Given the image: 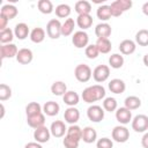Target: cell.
Instances as JSON below:
<instances>
[{
	"label": "cell",
	"mask_w": 148,
	"mask_h": 148,
	"mask_svg": "<svg viewBox=\"0 0 148 148\" xmlns=\"http://www.w3.org/2000/svg\"><path fill=\"white\" fill-rule=\"evenodd\" d=\"M64 118H65V120H66L68 124L74 125V124L80 119V112H79V110L75 109L74 106H69L67 110H65Z\"/></svg>",
	"instance_id": "5bb4252c"
},
{
	"label": "cell",
	"mask_w": 148,
	"mask_h": 148,
	"mask_svg": "<svg viewBox=\"0 0 148 148\" xmlns=\"http://www.w3.org/2000/svg\"><path fill=\"white\" fill-rule=\"evenodd\" d=\"M143 64H145V65L148 67V53H147V54L143 57Z\"/></svg>",
	"instance_id": "816d5d0a"
},
{
	"label": "cell",
	"mask_w": 148,
	"mask_h": 148,
	"mask_svg": "<svg viewBox=\"0 0 148 148\" xmlns=\"http://www.w3.org/2000/svg\"><path fill=\"white\" fill-rule=\"evenodd\" d=\"M0 14L3 15L5 17H7L8 20H13L17 15V8L13 5H5V6H2Z\"/></svg>",
	"instance_id": "484cf974"
},
{
	"label": "cell",
	"mask_w": 148,
	"mask_h": 148,
	"mask_svg": "<svg viewBox=\"0 0 148 148\" xmlns=\"http://www.w3.org/2000/svg\"><path fill=\"white\" fill-rule=\"evenodd\" d=\"M96 147L97 148H112L113 143H112V141L109 138H102V139H99L97 141Z\"/></svg>",
	"instance_id": "7bdbcfd3"
},
{
	"label": "cell",
	"mask_w": 148,
	"mask_h": 148,
	"mask_svg": "<svg viewBox=\"0 0 148 148\" xmlns=\"http://www.w3.org/2000/svg\"><path fill=\"white\" fill-rule=\"evenodd\" d=\"M87 116L90 121L92 123H99L104 118V110L98 105H91L87 110Z\"/></svg>",
	"instance_id": "8992f818"
},
{
	"label": "cell",
	"mask_w": 148,
	"mask_h": 148,
	"mask_svg": "<svg viewBox=\"0 0 148 148\" xmlns=\"http://www.w3.org/2000/svg\"><path fill=\"white\" fill-rule=\"evenodd\" d=\"M12 96V89L9 86L1 83L0 84V101H7Z\"/></svg>",
	"instance_id": "ab89813d"
},
{
	"label": "cell",
	"mask_w": 148,
	"mask_h": 148,
	"mask_svg": "<svg viewBox=\"0 0 148 148\" xmlns=\"http://www.w3.org/2000/svg\"><path fill=\"white\" fill-rule=\"evenodd\" d=\"M14 34H15V36H16L18 39L23 40V39H25V38L28 37V35H29V27H28L25 23H18V24L15 25Z\"/></svg>",
	"instance_id": "44dd1931"
},
{
	"label": "cell",
	"mask_w": 148,
	"mask_h": 148,
	"mask_svg": "<svg viewBox=\"0 0 148 148\" xmlns=\"http://www.w3.org/2000/svg\"><path fill=\"white\" fill-rule=\"evenodd\" d=\"M24 148H43V147L38 142H29V143L25 145Z\"/></svg>",
	"instance_id": "c3c4849f"
},
{
	"label": "cell",
	"mask_w": 148,
	"mask_h": 148,
	"mask_svg": "<svg viewBox=\"0 0 148 148\" xmlns=\"http://www.w3.org/2000/svg\"><path fill=\"white\" fill-rule=\"evenodd\" d=\"M96 46L98 47L99 53H109L111 51V47H112L109 38H97Z\"/></svg>",
	"instance_id": "d4e9b609"
},
{
	"label": "cell",
	"mask_w": 148,
	"mask_h": 148,
	"mask_svg": "<svg viewBox=\"0 0 148 148\" xmlns=\"http://www.w3.org/2000/svg\"><path fill=\"white\" fill-rule=\"evenodd\" d=\"M69 14H71V7L68 5L62 3V5H59L56 7V15L58 17L64 18V17L69 16Z\"/></svg>",
	"instance_id": "8d00e7d4"
},
{
	"label": "cell",
	"mask_w": 148,
	"mask_h": 148,
	"mask_svg": "<svg viewBox=\"0 0 148 148\" xmlns=\"http://www.w3.org/2000/svg\"><path fill=\"white\" fill-rule=\"evenodd\" d=\"M135 42L140 46H148V30L141 29L135 35Z\"/></svg>",
	"instance_id": "d6a6232c"
},
{
	"label": "cell",
	"mask_w": 148,
	"mask_h": 148,
	"mask_svg": "<svg viewBox=\"0 0 148 148\" xmlns=\"http://www.w3.org/2000/svg\"><path fill=\"white\" fill-rule=\"evenodd\" d=\"M88 40H89V37H88L87 32H84V31H76L72 37V43L77 49H82L84 46H88L87 45Z\"/></svg>",
	"instance_id": "ba28073f"
},
{
	"label": "cell",
	"mask_w": 148,
	"mask_h": 148,
	"mask_svg": "<svg viewBox=\"0 0 148 148\" xmlns=\"http://www.w3.org/2000/svg\"><path fill=\"white\" fill-rule=\"evenodd\" d=\"M25 113L27 117H32L38 113H42V106L37 102H31L25 106Z\"/></svg>",
	"instance_id": "f1b7e54d"
},
{
	"label": "cell",
	"mask_w": 148,
	"mask_h": 148,
	"mask_svg": "<svg viewBox=\"0 0 148 148\" xmlns=\"http://www.w3.org/2000/svg\"><path fill=\"white\" fill-rule=\"evenodd\" d=\"M109 65L112 68H116V69L123 67V65H124V57L120 56V54H117V53L110 56V58H109Z\"/></svg>",
	"instance_id": "836d02e7"
},
{
	"label": "cell",
	"mask_w": 148,
	"mask_h": 148,
	"mask_svg": "<svg viewBox=\"0 0 148 148\" xmlns=\"http://www.w3.org/2000/svg\"><path fill=\"white\" fill-rule=\"evenodd\" d=\"M92 76H94V80L96 82H98V83L106 81L108 77L110 76V68H109V66H106V65H98L94 69Z\"/></svg>",
	"instance_id": "5b68a950"
},
{
	"label": "cell",
	"mask_w": 148,
	"mask_h": 148,
	"mask_svg": "<svg viewBox=\"0 0 148 148\" xmlns=\"http://www.w3.org/2000/svg\"><path fill=\"white\" fill-rule=\"evenodd\" d=\"M103 108L108 112H113L117 109V101L113 97H108L103 102Z\"/></svg>",
	"instance_id": "f35d334b"
},
{
	"label": "cell",
	"mask_w": 148,
	"mask_h": 148,
	"mask_svg": "<svg viewBox=\"0 0 148 148\" xmlns=\"http://www.w3.org/2000/svg\"><path fill=\"white\" fill-rule=\"evenodd\" d=\"M110 10H111V15L112 16H120L124 12H123V9L120 8V6H119V3H118V1L116 0V1H113L111 5H110Z\"/></svg>",
	"instance_id": "b9f144b4"
},
{
	"label": "cell",
	"mask_w": 148,
	"mask_h": 148,
	"mask_svg": "<svg viewBox=\"0 0 148 148\" xmlns=\"http://www.w3.org/2000/svg\"><path fill=\"white\" fill-rule=\"evenodd\" d=\"M91 68L86 64H80L74 69V75L79 82H88L91 77Z\"/></svg>",
	"instance_id": "7a4b0ae2"
},
{
	"label": "cell",
	"mask_w": 148,
	"mask_h": 148,
	"mask_svg": "<svg viewBox=\"0 0 148 148\" xmlns=\"http://www.w3.org/2000/svg\"><path fill=\"white\" fill-rule=\"evenodd\" d=\"M17 47L15 44H5L0 46V60L2 61L5 58H13L17 56Z\"/></svg>",
	"instance_id": "9c48e42d"
},
{
	"label": "cell",
	"mask_w": 148,
	"mask_h": 148,
	"mask_svg": "<svg viewBox=\"0 0 148 148\" xmlns=\"http://www.w3.org/2000/svg\"><path fill=\"white\" fill-rule=\"evenodd\" d=\"M112 139L116 142L124 143V142H126L130 139V132L124 126H116L112 130Z\"/></svg>",
	"instance_id": "52a82bcc"
},
{
	"label": "cell",
	"mask_w": 148,
	"mask_h": 148,
	"mask_svg": "<svg viewBox=\"0 0 148 148\" xmlns=\"http://www.w3.org/2000/svg\"><path fill=\"white\" fill-rule=\"evenodd\" d=\"M13 38H14V34H13L12 29L6 28L5 30L0 31V42H1L3 45L7 44V43L10 44V42L13 40Z\"/></svg>",
	"instance_id": "74e56055"
},
{
	"label": "cell",
	"mask_w": 148,
	"mask_h": 148,
	"mask_svg": "<svg viewBox=\"0 0 148 148\" xmlns=\"http://www.w3.org/2000/svg\"><path fill=\"white\" fill-rule=\"evenodd\" d=\"M97 139V133L95 131V128L90 127V126H87L82 130V138L81 140H83V142L86 143H92L95 142Z\"/></svg>",
	"instance_id": "9a60e30c"
},
{
	"label": "cell",
	"mask_w": 148,
	"mask_h": 148,
	"mask_svg": "<svg viewBox=\"0 0 148 148\" xmlns=\"http://www.w3.org/2000/svg\"><path fill=\"white\" fill-rule=\"evenodd\" d=\"M141 145H142L143 148H148V132L142 136V139H141Z\"/></svg>",
	"instance_id": "7dc6e473"
},
{
	"label": "cell",
	"mask_w": 148,
	"mask_h": 148,
	"mask_svg": "<svg viewBox=\"0 0 148 148\" xmlns=\"http://www.w3.org/2000/svg\"><path fill=\"white\" fill-rule=\"evenodd\" d=\"M109 89L113 94H123L126 89L125 82L120 79H113L109 82Z\"/></svg>",
	"instance_id": "2e32d148"
},
{
	"label": "cell",
	"mask_w": 148,
	"mask_h": 148,
	"mask_svg": "<svg viewBox=\"0 0 148 148\" xmlns=\"http://www.w3.org/2000/svg\"><path fill=\"white\" fill-rule=\"evenodd\" d=\"M135 43L131 39H124L120 44H119V50L125 56H128V54H132L134 51H135Z\"/></svg>",
	"instance_id": "ffe728a7"
},
{
	"label": "cell",
	"mask_w": 148,
	"mask_h": 148,
	"mask_svg": "<svg viewBox=\"0 0 148 148\" xmlns=\"http://www.w3.org/2000/svg\"><path fill=\"white\" fill-rule=\"evenodd\" d=\"M67 131L66 126H65V123L61 121V120H56L51 124V127H50V132L53 136L56 138H61L65 135V132Z\"/></svg>",
	"instance_id": "8fae6325"
},
{
	"label": "cell",
	"mask_w": 148,
	"mask_h": 148,
	"mask_svg": "<svg viewBox=\"0 0 148 148\" xmlns=\"http://www.w3.org/2000/svg\"><path fill=\"white\" fill-rule=\"evenodd\" d=\"M37 6L39 12L43 14H51L53 12V5L50 0H39Z\"/></svg>",
	"instance_id": "e575fe53"
},
{
	"label": "cell",
	"mask_w": 148,
	"mask_h": 148,
	"mask_svg": "<svg viewBox=\"0 0 148 148\" xmlns=\"http://www.w3.org/2000/svg\"><path fill=\"white\" fill-rule=\"evenodd\" d=\"M59 110H60V106L57 102H53V101H49L44 104L43 106V111L46 116L49 117H53V116H57L59 113Z\"/></svg>",
	"instance_id": "e0dca14e"
},
{
	"label": "cell",
	"mask_w": 148,
	"mask_h": 148,
	"mask_svg": "<svg viewBox=\"0 0 148 148\" xmlns=\"http://www.w3.org/2000/svg\"><path fill=\"white\" fill-rule=\"evenodd\" d=\"M97 17L102 21H108L111 18V10H110V6H106V5H103L101 7H98L97 9Z\"/></svg>",
	"instance_id": "4dcf8cb0"
},
{
	"label": "cell",
	"mask_w": 148,
	"mask_h": 148,
	"mask_svg": "<svg viewBox=\"0 0 148 148\" xmlns=\"http://www.w3.org/2000/svg\"><path fill=\"white\" fill-rule=\"evenodd\" d=\"M32 58H34V54H32V51L29 50V49H21L18 50L17 52V56H16V60L17 62L22 64V65H28L32 61Z\"/></svg>",
	"instance_id": "7c38bea8"
},
{
	"label": "cell",
	"mask_w": 148,
	"mask_h": 148,
	"mask_svg": "<svg viewBox=\"0 0 148 148\" xmlns=\"http://www.w3.org/2000/svg\"><path fill=\"white\" fill-rule=\"evenodd\" d=\"M95 34L98 38H108L111 35V25L108 23H99L95 28Z\"/></svg>",
	"instance_id": "d6986e66"
},
{
	"label": "cell",
	"mask_w": 148,
	"mask_h": 148,
	"mask_svg": "<svg viewBox=\"0 0 148 148\" xmlns=\"http://www.w3.org/2000/svg\"><path fill=\"white\" fill-rule=\"evenodd\" d=\"M132 128L136 133H142L148 130V117L145 114H138L132 120Z\"/></svg>",
	"instance_id": "277c9868"
},
{
	"label": "cell",
	"mask_w": 148,
	"mask_h": 148,
	"mask_svg": "<svg viewBox=\"0 0 148 148\" xmlns=\"http://www.w3.org/2000/svg\"><path fill=\"white\" fill-rule=\"evenodd\" d=\"M27 123L30 127L32 128H38V127H42L44 126V123H45V117L43 113H38L36 116H32V117H27Z\"/></svg>",
	"instance_id": "ac0fdd59"
},
{
	"label": "cell",
	"mask_w": 148,
	"mask_h": 148,
	"mask_svg": "<svg viewBox=\"0 0 148 148\" xmlns=\"http://www.w3.org/2000/svg\"><path fill=\"white\" fill-rule=\"evenodd\" d=\"M104 97H105V89L99 84L88 87L82 91V98L86 103H92Z\"/></svg>",
	"instance_id": "6da1fadb"
},
{
	"label": "cell",
	"mask_w": 148,
	"mask_h": 148,
	"mask_svg": "<svg viewBox=\"0 0 148 148\" xmlns=\"http://www.w3.org/2000/svg\"><path fill=\"white\" fill-rule=\"evenodd\" d=\"M116 119L120 124H128L132 119V112L127 108H119L116 111Z\"/></svg>",
	"instance_id": "4fadbf2b"
},
{
	"label": "cell",
	"mask_w": 148,
	"mask_h": 148,
	"mask_svg": "<svg viewBox=\"0 0 148 148\" xmlns=\"http://www.w3.org/2000/svg\"><path fill=\"white\" fill-rule=\"evenodd\" d=\"M76 23L79 25V28L81 29H88L91 27L92 24V17L89 15V14H83V15H79L77 16V20H76Z\"/></svg>",
	"instance_id": "603a6c76"
},
{
	"label": "cell",
	"mask_w": 148,
	"mask_h": 148,
	"mask_svg": "<svg viewBox=\"0 0 148 148\" xmlns=\"http://www.w3.org/2000/svg\"><path fill=\"white\" fill-rule=\"evenodd\" d=\"M75 12L79 14V15H83V14H89L91 12V5L89 1H86V0H81V1H77L75 3Z\"/></svg>",
	"instance_id": "7402d4cb"
},
{
	"label": "cell",
	"mask_w": 148,
	"mask_h": 148,
	"mask_svg": "<svg viewBox=\"0 0 148 148\" xmlns=\"http://www.w3.org/2000/svg\"><path fill=\"white\" fill-rule=\"evenodd\" d=\"M74 27H75V22L73 18H67L65 21V23L62 24V28H61V35L64 36H69L73 30H74Z\"/></svg>",
	"instance_id": "d590c367"
},
{
	"label": "cell",
	"mask_w": 148,
	"mask_h": 148,
	"mask_svg": "<svg viewBox=\"0 0 148 148\" xmlns=\"http://www.w3.org/2000/svg\"><path fill=\"white\" fill-rule=\"evenodd\" d=\"M50 135H51V132L47 127L45 126H42V127H38L35 130L34 132V139L39 142V143H45L50 140Z\"/></svg>",
	"instance_id": "30bf717a"
},
{
	"label": "cell",
	"mask_w": 148,
	"mask_h": 148,
	"mask_svg": "<svg viewBox=\"0 0 148 148\" xmlns=\"http://www.w3.org/2000/svg\"><path fill=\"white\" fill-rule=\"evenodd\" d=\"M61 28H62V24L59 22V20H50L47 25H46V32H47V36L52 39H57L60 37L61 35Z\"/></svg>",
	"instance_id": "3957f363"
},
{
	"label": "cell",
	"mask_w": 148,
	"mask_h": 148,
	"mask_svg": "<svg viewBox=\"0 0 148 148\" xmlns=\"http://www.w3.org/2000/svg\"><path fill=\"white\" fill-rule=\"evenodd\" d=\"M62 143H64L65 148H77L79 147V141L77 140H74V139H71L67 135L65 136Z\"/></svg>",
	"instance_id": "ee69618b"
},
{
	"label": "cell",
	"mask_w": 148,
	"mask_h": 148,
	"mask_svg": "<svg viewBox=\"0 0 148 148\" xmlns=\"http://www.w3.org/2000/svg\"><path fill=\"white\" fill-rule=\"evenodd\" d=\"M86 56L87 58L89 59H95L97 58V56L99 54V51H98V47L96 46V44H91V45H88L86 47Z\"/></svg>",
	"instance_id": "60d3db41"
},
{
	"label": "cell",
	"mask_w": 148,
	"mask_h": 148,
	"mask_svg": "<svg viewBox=\"0 0 148 148\" xmlns=\"http://www.w3.org/2000/svg\"><path fill=\"white\" fill-rule=\"evenodd\" d=\"M142 12H143V14H145V15H147V16H148V2L143 3V6H142Z\"/></svg>",
	"instance_id": "681fc988"
},
{
	"label": "cell",
	"mask_w": 148,
	"mask_h": 148,
	"mask_svg": "<svg viewBox=\"0 0 148 148\" xmlns=\"http://www.w3.org/2000/svg\"><path fill=\"white\" fill-rule=\"evenodd\" d=\"M7 22H8V18L5 17L3 15L0 14V30H5L6 29V25H7Z\"/></svg>",
	"instance_id": "bcb514c9"
},
{
	"label": "cell",
	"mask_w": 148,
	"mask_h": 148,
	"mask_svg": "<svg viewBox=\"0 0 148 148\" xmlns=\"http://www.w3.org/2000/svg\"><path fill=\"white\" fill-rule=\"evenodd\" d=\"M67 136L71 138V139L80 141L81 138H82V130L77 125H71L67 128Z\"/></svg>",
	"instance_id": "f546056e"
},
{
	"label": "cell",
	"mask_w": 148,
	"mask_h": 148,
	"mask_svg": "<svg viewBox=\"0 0 148 148\" xmlns=\"http://www.w3.org/2000/svg\"><path fill=\"white\" fill-rule=\"evenodd\" d=\"M5 116V106L3 104H0V118H3Z\"/></svg>",
	"instance_id": "f907efd6"
},
{
	"label": "cell",
	"mask_w": 148,
	"mask_h": 148,
	"mask_svg": "<svg viewBox=\"0 0 148 148\" xmlns=\"http://www.w3.org/2000/svg\"><path fill=\"white\" fill-rule=\"evenodd\" d=\"M141 106V99L136 96H128L125 99V108L128 110H135Z\"/></svg>",
	"instance_id": "1f68e13d"
},
{
	"label": "cell",
	"mask_w": 148,
	"mask_h": 148,
	"mask_svg": "<svg viewBox=\"0 0 148 148\" xmlns=\"http://www.w3.org/2000/svg\"><path fill=\"white\" fill-rule=\"evenodd\" d=\"M117 1H118V3H119L120 8L123 9V12L128 10V9L132 7V5H133L131 0H117Z\"/></svg>",
	"instance_id": "f6af8a7d"
},
{
	"label": "cell",
	"mask_w": 148,
	"mask_h": 148,
	"mask_svg": "<svg viewBox=\"0 0 148 148\" xmlns=\"http://www.w3.org/2000/svg\"><path fill=\"white\" fill-rule=\"evenodd\" d=\"M51 92L56 96H64L67 92V86L62 81H57L51 86Z\"/></svg>",
	"instance_id": "cb8c5ba5"
},
{
	"label": "cell",
	"mask_w": 148,
	"mask_h": 148,
	"mask_svg": "<svg viewBox=\"0 0 148 148\" xmlns=\"http://www.w3.org/2000/svg\"><path fill=\"white\" fill-rule=\"evenodd\" d=\"M44 38H45V31H44V29H42L39 27L35 28L30 32V39L34 43H37V44L38 43H42L44 40Z\"/></svg>",
	"instance_id": "83f0119b"
},
{
	"label": "cell",
	"mask_w": 148,
	"mask_h": 148,
	"mask_svg": "<svg viewBox=\"0 0 148 148\" xmlns=\"http://www.w3.org/2000/svg\"><path fill=\"white\" fill-rule=\"evenodd\" d=\"M62 99H64V103L69 105V106H74L79 103V95L75 92V91H67L64 96H62Z\"/></svg>",
	"instance_id": "4316f807"
}]
</instances>
